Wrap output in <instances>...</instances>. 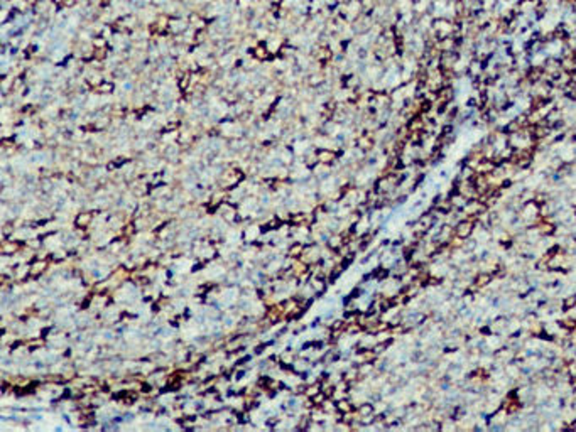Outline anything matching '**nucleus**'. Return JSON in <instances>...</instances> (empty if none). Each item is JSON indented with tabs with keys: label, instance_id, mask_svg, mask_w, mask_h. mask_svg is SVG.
I'll return each mask as SVG.
<instances>
[{
	"label": "nucleus",
	"instance_id": "nucleus-1",
	"mask_svg": "<svg viewBox=\"0 0 576 432\" xmlns=\"http://www.w3.org/2000/svg\"><path fill=\"white\" fill-rule=\"evenodd\" d=\"M372 412H374V408H372V405H363L362 408H360V414L363 417H368V416H372Z\"/></svg>",
	"mask_w": 576,
	"mask_h": 432
}]
</instances>
